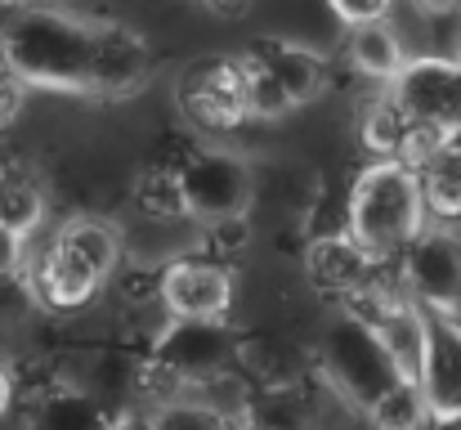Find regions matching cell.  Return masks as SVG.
<instances>
[{
  "label": "cell",
  "instance_id": "cb8c5ba5",
  "mask_svg": "<svg viewBox=\"0 0 461 430\" xmlns=\"http://www.w3.org/2000/svg\"><path fill=\"white\" fill-rule=\"evenodd\" d=\"M444 148H448V152H453V157L461 161V126H453V131L444 135Z\"/></svg>",
  "mask_w": 461,
  "mask_h": 430
},
{
  "label": "cell",
  "instance_id": "7c38bea8",
  "mask_svg": "<svg viewBox=\"0 0 461 430\" xmlns=\"http://www.w3.org/2000/svg\"><path fill=\"white\" fill-rule=\"evenodd\" d=\"M104 287V279L77 256V252H68L63 242H50V252L36 261V270H32V291H36V300H45L50 309H77V305H86L95 291Z\"/></svg>",
  "mask_w": 461,
  "mask_h": 430
},
{
  "label": "cell",
  "instance_id": "3957f363",
  "mask_svg": "<svg viewBox=\"0 0 461 430\" xmlns=\"http://www.w3.org/2000/svg\"><path fill=\"white\" fill-rule=\"evenodd\" d=\"M233 59L242 72L247 113L256 122L292 117L309 99H318L327 86V59L313 45L287 41V36H260Z\"/></svg>",
  "mask_w": 461,
  "mask_h": 430
},
{
  "label": "cell",
  "instance_id": "52a82bcc",
  "mask_svg": "<svg viewBox=\"0 0 461 430\" xmlns=\"http://www.w3.org/2000/svg\"><path fill=\"white\" fill-rule=\"evenodd\" d=\"M385 95L435 135L461 126V63L457 59H408L403 72L385 86Z\"/></svg>",
  "mask_w": 461,
  "mask_h": 430
},
{
  "label": "cell",
  "instance_id": "484cf974",
  "mask_svg": "<svg viewBox=\"0 0 461 430\" xmlns=\"http://www.w3.org/2000/svg\"><path fill=\"white\" fill-rule=\"evenodd\" d=\"M457 63H461V59H457Z\"/></svg>",
  "mask_w": 461,
  "mask_h": 430
},
{
  "label": "cell",
  "instance_id": "e0dca14e",
  "mask_svg": "<svg viewBox=\"0 0 461 430\" xmlns=\"http://www.w3.org/2000/svg\"><path fill=\"white\" fill-rule=\"evenodd\" d=\"M430 422L421 386L408 377H394L372 404H367V426L372 430H421Z\"/></svg>",
  "mask_w": 461,
  "mask_h": 430
},
{
  "label": "cell",
  "instance_id": "5b68a950",
  "mask_svg": "<svg viewBox=\"0 0 461 430\" xmlns=\"http://www.w3.org/2000/svg\"><path fill=\"white\" fill-rule=\"evenodd\" d=\"M399 283L403 296L421 309L457 314L461 305V238L453 229L426 224L399 252Z\"/></svg>",
  "mask_w": 461,
  "mask_h": 430
},
{
  "label": "cell",
  "instance_id": "7402d4cb",
  "mask_svg": "<svg viewBox=\"0 0 461 430\" xmlns=\"http://www.w3.org/2000/svg\"><path fill=\"white\" fill-rule=\"evenodd\" d=\"M421 14H457L461 0H412Z\"/></svg>",
  "mask_w": 461,
  "mask_h": 430
},
{
  "label": "cell",
  "instance_id": "ffe728a7",
  "mask_svg": "<svg viewBox=\"0 0 461 430\" xmlns=\"http://www.w3.org/2000/svg\"><path fill=\"white\" fill-rule=\"evenodd\" d=\"M327 5L345 27H363V23H381L394 0H327Z\"/></svg>",
  "mask_w": 461,
  "mask_h": 430
},
{
  "label": "cell",
  "instance_id": "8fae6325",
  "mask_svg": "<svg viewBox=\"0 0 461 430\" xmlns=\"http://www.w3.org/2000/svg\"><path fill=\"white\" fill-rule=\"evenodd\" d=\"M363 323L372 327L385 363L394 368V377L417 381L421 377V359H426V309L412 305L403 291L385 296L372 314H363Z\"/></svg>",
  "mask_w": 461,
  "mask_h": 430
},
{
  "label": "cell",
  "instance_id": "30bf717a",
  "mask_svg": "<svg viewBox=\"0 0 461 430\" xmlns=\"http://www.w3.org/2000/svg\"><path fill=\"white\" fill-rule=\"evenodd\" d=\"M421 399L435 426L461 422V318L426 309V359H421Z\"/></svg>",
  "mask_w": 461,
  "mask_h": 430
},
{
  "label": "cell",
  "instance_id": "ba28073f",
  "mask_svg": "<svg viewBox=\"0 0 461 430\" xmlns=\"http://www.w3.org/2000/svg\"><path fill=\"white\" fill-rule=\"evenodd\" d=\"M322 363H327L331 381L345 390V399H354L363 413H367V404L394 381V368L385 363V354H381L372 327H367L358 314L340 318V323L327 332Z\"/></svg>",
  "mask_w": 461,
  "mask_h": 430
},
{
  "label": "cell",
  "instance_id": "5bb4252c",
  "mask_svg": "<svg viewBox=\"0 0 461 430\" xmlns=\"http://www.w3.org/2000/svg\"><path fill=\"white\" fill-rule=\"evenodd\" d=\"M54 242H63L68 252H77L104 283H108V279L117 274V265H122V233H117L108 220H99V215H77V220H68Z\"/></svg>",
  "mask_w": 461,
  "mask_h": 430
},
{
  "label": "cell",
  "instance_id": "603a6c76",
  "mask_svg": "<svg viewBox=\"0 0 461 430\" xmlns=\"http://www.w3.org/2000/svg\"><path fill=\"white\" fill-rule=\"evenodd\" d=\"M9 404H14V377H9V368L0 363V417L9 413Z\"/></svg>",
  "mask_w": 461,
  "mask_h": 430
},
{
  "label": "cell",
  "instance_id": "4fadbf2b",
  "mask_svg": "<svg viewBox=\"0 0 461 430\" xmlns=\"http://www.w3.org/2000/svg\"><path fill=\"white\" fill-rule=\"evenodd\" d=\"M349 63L363 72V77H372V81H394L399 72H403V63H408V50H403V41H399V32L381 18V23H363V27H349Z\"/></svg>",
  "mask_w": 461,
  "mask_h": 430
},
{
  "label": "cell",
  "instance_id": "7a4b0ae2",
  "mask_svg": "<svg viewBox=\"0 0 461 430\" xmlns=\"http://www.w3.org/2000/svg\"><path fill=\"white\" fill-rule=\"evenodd\" d=\"M430 224L421 175L403 161H372L349 188V229L345 238L367 261H394Z\"/></svg>",
  "mask_w": 461,
  "mask_h": 430
},
{
  "label": "cell",
  "instance_id": "277c9868",
  "mask_svg": "<svg viewBox=\"0 0 461 430\" xmlns=\"http://www.w3.org/2000/svg\"><path fill=\"white\" fill-rule=\"evenodd\" d=\"M175 184H179V211L202 220V224H220V220H238L247 215L251 206V166L247 157H238L233 148H197L179 170H175Z\"/></svg>",
  "mask_w": 461,
  "mask_h": 430
},
{
  "label": "cell",
  "instance_id": "8992f818",
  "mask_svg": "<svg viewBox=\"0 0 461 430\" xmlns=\"http://www.w3.org/2000/svg\"><path fill=\"white\" fill-rule=\"evenodd\" d=\"M179 108L184 117L206 131V135H229L242 122H251L247 113V95H242V72L233 54L220 59H197L184 68L179 77Z\"/></svg>",
  "mask_w": 461,
  "mask_h": 430
},
{
  "label": "cell",
  "instance_id": "2e32d148",
  "mask_svg": "<svg viewBox=\"0 0 461 430\" xmlns=\"http://www.w3.org/2000/svg\"><path fill=\"white\" fill-rule=\"evenodd\" d=\"M41 220H45V193H41V184L27 170L5 166L0 170V229H14L18 238H27Z\"/></svg>",
  "mask_w": 461,
  "mask_h": 430
},
{
  "label": "cell",
  "instance_id": "6da1fadb",
  "mask_svg": "<svg viewBox=\"0 0 461 430\" xmlns=\"http://www.w3.org/2000/svg\"><path fill=\"white\" fill-rule=\"evenodd\" d=\"M0 63L18 86L90 99H126L153 77V50L140 32L113 18H90L54 5L18 9L5 23Z\"/></svg>",
  "mask_w": 461,
  "mask_h": 430
},
{
  "label": "cell",
  "instance_id": "9a60e30c",
  "mask_svg": "<svg viewBox=\"0 0 461 430\" xmlns=\"http://www.w3.org/2000/svg\"><path fill=\"white\" fill-rule=\"evenodd\" d=\"M372 265L376 261H367L349 238H331V242H318L313 247V261H309V270H313V279L327 287V291H367V274H372Z\"/></svg>",
  "mask_w": 461,
  "mask_h": 430
},
{
  "label": "cell",
  "instance_id": "ac0fdd59",
  "mask_svg": "<svg viewBox=\"0 0 461 430\" xmlns=\"http://www.w3.org/2000/svg\"><path fill=\"white\" fill-rule=\"evenodd\" d=\"M417 175H421V193H426V211L430 215H439V220L461 215V161L444 148V140L417 166Z\"/></svg>",
  "mask_w": 461,
  "mask_h": 430
},
{
  "label": "cell",
  "instance_id": "44dd1931",
  "mask_svg": "<svg viewBox=\"0 0 461 430\" xmlns=\"http://www.w3.org/2000/svg\"><path fill=\"white\" fill-rule=\"evenodd\" d=\"M27 265V238H18L14 229H0V283L18 279Z\"/></svg>",
  "mask_w": 461,
  "mask_h": 430
},
{
  "label": "cell",
  "instance_id": "d6986e66",
  "mask_svg": "<svg viewBox=\"0 0 461 430\" xmlns=\"http://www.w3.org/2000/svg\"><path fill=\"white\" fill-rule=\"evenodd\" d=\"M149 430H229V422H224V413L211 408V404L170 399V404H161L153 417H149Z\"/></svg>",
  "mask_w": 461,
  "mask_h": 430
},
{
  "label": "cell",
  "instance_id": "d4e9b609",
  "mask_svg": "<svg viewBox=\"0 0 461 430\" xmlns=\"http://www.w3.org/2000/svg\"><path fill=\"white\" fill-rule=\"evenodd\" d=\"M113 430H149V422H122V426H113Z\"/></svg>",
  "mask_w": 461,
  "mask_h": 430
},
{
  "label": "cell",
  "instance_id": "9c48e42d",
  "mask_svg": "<svg viewBox=\"0 0 461 430\" xmlns=\"http://www.w3.org/2000/svg\"><path fill=\"white\" fill-rule=\"evenodd\" d=\"M157 296L179 323H224L233 305V274L211 256H179L161 270Z\"/></svg>",
  "mask_w": 461,
  "mask_h": 430
}]
</instances>
